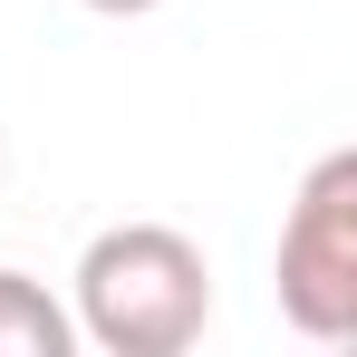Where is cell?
<instances>
[{"mask_svg":"<svg viewBox=\"0 0 357 357\" xmlns=\"http://www.w3.org/2000/svg\"><path fill=\"white\" fill-rule=\"evenodd\" d=\"M77 338L107 357H183L213 319V271L203 241L174 222H116L77 251Z\"/></svg>","mask_w":357,"mask_h":357,"instance_id":"6da1fadb","label":"cell"},{"mask_svg":"<svg viewBox=\"0 0 357 357\" xmlns=\"http://www.w3.org/2000/svg\"><path fill=\"white\" fill-rule=\"evenodd\" d=\"M271 290H280V319L299 338H319V348H348L357 338V145L309 165L290 222H280Z\"/></svg>","mask_w":357,"mask_h":357,"instance_id":"7a4b0ae2","label":"cell"},{"mask_svg":"<svg viewBox=\"0 0 357 357\" xmlns=\"http://www.w3.org/2000/svg\"><path fill=\"white\" fill-rule=\"evenodd\" d=\"M68 348H77V319L29 271H0V357H68Z\"/></svg>","mask_w":357,"mask_h":357,"instance_id":"3957f363","label":"cell"},{"mask_svg":"<svg viewBox=\"0 0 357 357\" xmlns=\"http://www.w3.org/2000/svg\"><path fill=\"white\" fill-rule=\"evenodd\" d=\"M77 10H107V20H135V10H155V0H77Z\"/></svg>","mask_w":357,"mask_h":357,"instance_id":"277c9868","label":"cell"}]
</instances>
